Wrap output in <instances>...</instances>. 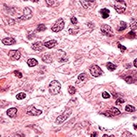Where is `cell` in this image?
Listing matches in <instances>:
<instances>
[{"label":"cell","mask_w":137,"mask_h":137,"mask_svg":"<svg viewBox=\"0 0 137 137\" xmlns=\"http://www.w3.org/2000/svg\"><path fill=\"white\" fill-rule=\"evenodd\" d=\"M61 89V84L57 81V80H54L52 81L49 86V91L51 94L53 95H56L59 93Z\"/></svg>","instance_id":"6da1fadb"},{"label":"cell","mask_w":137,"mask_h":137,"mask_svg":"<svg viewBox=\"0 0 137 137\" xmlns=\"http://www.w3.org/2000/svg\"><path fill=\"white\" fill-rule=\"evenodd\" d=\"M71 113H72L71 108H67V109L65 110V112H64L62 114L59 116L57 118L56 124H62L63 122H64L66 120H67V118H69L71 116Z\"/></svg>","instance_id":"7a4b0ae2"},{"label":"cell","mask_w":137,"mask_h":137,"mask_svg":"<svg viewBox=\"0 0 137 137\" xmlns=\"http://www.w3.org/2000/svg\"><path fill=\"white\" fill-rule=\"evenodd\" d=\"M115 4L114 8L118 14H122L125 12L126 8V4L124 2V0H114Z\"/></svg>","instance_id":"3957f363"},{"label":"cell","mask_w":137,"mask_h":137,"mask_svg":"<svg viewBox=\"0 0 137 137\" xmlns=\"http://www.w3.org/2000/svg\"><path fill=\"white\" fill-rule=\"evenodd\" d=\"M64 28V22L63 19H59L51 27V30L54 32H59Z\"/></svg>","instance_id":"277c9868"},{"label":"cell","mask_w":137,"mask_h":137,"mask_svg":"<svg viewBox=\"0 0 137 137\" xmlns=\"http://www.w3.org/2000/svg\"><path fill=\"white\" fill-rule=\"evenodd\" d=\"M89 70L90 72H91V74L94 77H100L103 74V71L102 70V69L98 65H96V64H94V65H92V67H90Z\"/></svg>","instance_id":"5b68a950"},{"label":"cell","mask_w":137,"mask_h":137,"mask_svg":"<svg viewBox=\"0 0 137 137\" xmlns=\"http://www.w3.org/2000/svg\"><path fill=\"white\" fill-rule=\"evenodd\" d=\"M101 31L104 35L108 36V37H112V36H114L112 27L109 25H107V24H103L101 27Z\"/></svg>","instance_id":"8992f818"},{"label":"cell","mask_w":137,"mask_h":137,"mask_svg":"<svg viewBox=\"0 0 137 137\" xmlns=\"http://www.w3.org/2000/svg\"><path fill=\"white\" fill-rule=\"evenodd\" d=\"M80 2L84 8L86 10L93 9L96 4L95 0H80Z\"/></svg>","instance_id":"52a82bcc"},{"label":"cell","mask_w":137,"mask_h":137,"mask_svg":"<svg viewBox=\"0 0 137 137\" xmlns=\"http://www.w3.org/2000/svg\"><path fill=\"white\" fill-rule=\"evenodd\" d=\"M42 114V111L40 109H37L34 106H31L28 108V110L26 111V114L29 115V116H38L39 115Z\"/></svg>","instance_id":"ba28073f"},{"label":"cell","mask_w":137,"mask_h":137,"mask_svg":"<svg viewBox=\"0 0 137 137\" xmlns=\"http://www.w3.org/2000/svg\"><path fill=\"white\" fill-rule=\"evenodd\" d=\"M24 14L21 17H19V20H22V21H25V20H28V19H30L32 17V10H30L28 7H25L24 9Z\"/></svg>","instance_id":"9c48e42d"},{"label":"cell","mask_w":137,"mask_h":137,"mask_svg":"<svg viewBox=\"0 0 137 137\" xmlns=\"http://www.w3.org/2000/svg\"><path fill=\"white\" fill-rule=\"evenodd\" d=\"M120 114H121V112H120V111L118 110V108H115V107H112L108 112H105L103 114L106 116H107V117H112L114 116H116V115Z\"/></svg>","instance_id":"30bf717a"},{"label":"cell","mask_w":137,"mask_h":137,"mask_svg":"<svg viewBox=\"0 0 137 137\" xmlns=\"http://www.w3.org/2000/svg\"><path fill=\"white\" fill-rule=\"evenodd\" d=\"M8 55L12 60H19L21 57V54L18 50H10Z\"/></svg>","instance_id":"8fae6325"},{"label":"cell","mask_w":137,"mask_h":137,"mask_svg":"<svg viewBox=\"0 0 137 137\" xmlns=\"http://www.w3.org/2000/svg\"><path fill=\"white\" fill-rule=\"evenodd\" d=\"M32 49H34V50L36 51H42L43 49H44V48H43V44H42V43L40 42L34 43V44L32 46Z\"/></svg>","instance_id":"7c38bea8"},{"label":"cell","mask_w":137,"mask_h":137,"mask_svg":"<svg viewBox=\"0 0 137 137\" xmlns=\"http://www.w3.org/2000/svg\"><path fill=\"white\" fill-rule=\"evenodd\" d=\"M16 113H17V108H9V109L6 111V114H7V116H8L9 117H10V118L15 117Z\"/></svg>","instance_id":"4fadbf2b"},{"label":"cell","mask_w":137,"mask_h":137,"mask_svg":"<svg viewBox=\"0 0 137 137\" xmlns=\"http://www.w3.org/2000/svg\"><path fill=\"white\" fill-rule=\"evenodd\" d=\"M42 60L43 61H44L47 64H51L53 62V59H52V57L51 55H50L49 54H46L44 55H43L42 57Z\"/></svg>","instance_id":"5bb4252c"},{"label":"cell","mask_w":137,"mask_h":137,"mask_svg":"<svg viewBox=\"0 0 137 137\" xmlns=\"http://www.w3.org/2000/svg\"><path fill=\"white\" fill-rule=\"evenodd\" d=\"M57 44V40H50V41H48V42H44V46L48 49H51V48H54L56 45Z\"/></svg>","instance_id":"9a60e30c"},{"label":"cell","mask_w":137,"mask_h":137,"mask_svg":"<svg viewBox=\"0 0 137 137\" xmlns=\"http://www.w3.org/2000/svg\"><path fill=\"white\" fill-rule=\"evenodd\" d=\"M2 43L4 45H13L16 42L13 38H10V37H6L2 39Z\"/></svg>","instance_id":"2e32d148"},{"label":"cell","mask_w":137,"mask_h":137,"mask_svg":"<svg viewBox=\"0 0 137 137\" xmlns=\"http://www.w3.org/2000/svg\"><path fill=\"white\" fill-rule=\"evenodd\" d=\"M100 14H101V15H102L103 19H106V18H108V16H109L110 12L107 9H102V10H100Z\"/></svg>","instance_id":"e0dca14e"},{"label":"cell","mask_w":137,"mask_h":137,"mask_svg":"<svg viewBox=\"0 0 137 137\" xmlns=\"http://www.w3.org/2000/svg\"><path fill=\"white\" fill-rule=\"evenodd\" d=\"M27 64H28V66L30 67H35L36 66L37 64H38V61L35 59H29L27 61Z\"/></svg>","instance_id":"ac0fdd59"},{"label":"cell","mask_w":137,"mask_h":137,"mask_svg":"<svg viewBox=\"0 0 137 137\" xmlns=\"http://www.w3.org/2000/svg\"><path fill=\"white\" fill-rule=\"evenodd\" d=\"M46 2L49 6H57L59 4V2L57 0H46Z\"/></svg>","instance_id":"d6986e66"},{"label":"cell","mask_w":137,"mask_h":137,"mask_svg":"<svg viewBox=\"0 0 137 137\" xmlns=\"http://www.w3.org/2000/svg\"><path fill=\"white\" fill-rule=\"evenodd\" d=\"M106 68H107L109 71H114L115 69H116V65L112 64L111 62H108V63H107V64H106Z\"/></svg>","instance_id":"ffe728a7"},{"label":"cell","mask_w":137,"mask_h":137,"mask_svg":"<svg viewBox=\"0 0 137 137\" xmlns=\"http://www.w3.org/2000/svg\"><path fill=\"white\" fill-rule=\"evenodd\" d=\"M126 27H127L126 23L124 22H123V21H121V22H120V26H118V31H123V30H124V29H126Z\"/></svg>","instance_id":"44dd1931"},{"label":"cell","mask_w":137,"mask_h":137,"mask_svg":"<svg viewBox=\"0 0 137 137\" xmlns=\"http://www.w3.org/2000/svg\"><path fill=\"white\" fill-rule=\"evenodd\" d=\"M125 110L128 112H134L136 111V108L134 106L131 105H126L125 107Z\"/></svg>","instance_id":"7402d4cb"},{"label":"cell","mask_w":137,"mask_h":137,"mask_svg":"<svg viewBox=\"0 0 137 137\" xmlns=\"http://www.w3.org/2000/svg\"><path fill=\"white\" fill-rule=\"evenodd\" d=\"M68 91H69V93L71 95H73L75 93H76V88L73 86H69V89H68Z\"/></svg>","instance_id":"603a6c76"},{"label":"cell","mask_w":137,"mask_h":137,"mask_svg":"<svg viewBox=\"0 0 137 137\" xmlns=\"http://www.w3.org/2000/svg\"><path fill=\"white\" fill-rule=\"evenodd\" d=\"M25 97H26V94L25 93H23V92L19 93V94H18L16 96V98L18 99V100H22V99H24Z\"/></svg>","instance_id":"cb8c5ba5"},{"label":"cell","mask_w":137,"mask_h":137,"mask_svg":"<svg viewBox=\"0 0 137 137\" xmlns=\"http://www.w3.org/2000/svg\"><path fill=\"white\" fill-rule=\"evenodd\" d=\"M46 26H45L44 24H39V25H38V26H37V28H36V31L37 32H43V31H44V30H46Z\"/></svg>","instance_id":"d4e9b609"},{"label":"cell","mask_w":137,"mask_h":137,"mask_svg":"<svg viewBox=\"0 0 137 137\" xmlns=\"http://www.w3.org/2000/svg\"><path fill=\"white\" fill-rule=\"evenodd\" d=\"M131 29L132 31H134L136 29V20L134 19V22L131 23Z\"/></svg>","instance_id":"484cf974"},{"label":"cell","mask_w":137,"mask_h":137,"mask_svg":"<svg viewBox=\"0 0 137 137\" xmlns=\"http://www.w3.org/2000/svg\"><path fill=\"white\" fill-rule=\"evenodd\" d=\"M86 76L85 74H81L79 75V77H78V79L79 80V81H83L84 80L86 79Z\"/></svg>","instance_id":"4316f807"},{"label":"cell","mask_w":137,"mask_h":137,"mask_svg":"<svg viewBox=\"0 0 137 137\" xmlns=\"http://www.w3.org/2000/svg\"><path fill=\"white\" fill-rule=\"evenodd\" d=\"M102 97L104 99H109L110 98V94L108 92H104L102 93Z\"/></svg>","instance_id":"83f0119b"},{"label":"cell","mask_w":137,"mask_h":137,"mask_svg":"<svg viewBox=\"0 0 137 137\" xmlns=\"http://www.w3.org/2000/svg\"><path fill=\"white\" fill-rule=\"evenodd\" d=\"M123 103H124V100L122 99V98H118V99L116 101V105H119V104H123Z\"/></svg>","instance_id":"f1b7e54d"},{"label":"cell","mask_w":137,"mask_h":137,"mask_svg":"<svg viewBox=\"0 0 137 137\" xmlns=\"http://www.w3.org/2000/svg\"><path fill=\"white\" fill-rule=\"evenodd\" d=\"M128 36H129V38L134 39V37L136 36V34L134 33V31H132V30H131V32H130L129 34H128Z\"/></svg>","instance_id":"f546056e"},{"label":"cell","mask_w":137,"mask_h":137,"mask_svg":"<svg viewBox=\"0 0 137 137\" xmlns=\"http://www.w3.org/2000/svg\"><path fill=\"white\" fill-rule=\"evenodd\" d=\"M126 81L127 82V83L129 84H131V83H133L134 82V79H133V78L131 77H128L126 78Z\"/></svg>","instance_id":"4dcf8cb0"},{"label":"cell","mask_w":137,"mask_h":137,"mask_svg":"<svg viewBox=\"0 0 137 137\" xmlns=\"http://www.w3.org/2000/svg\"><path fill=\"white\" fill-rule=\"evenodd\" d=\"M71 23H72L73 24H77V23H78V20H77V19L75 16H72V17L71 18Z\"/></svg>","instance_id":"1f68e13d"},{"label":"cell","mask_w":137,"mask_h":137,"mask_svg":"<svg viewBox=\"0 0 137 137\" xmlns=\"http://www.w3.org/2000/svg\"><path fill=\"white\" fill-rule=\"evenodd\" d=\"M14 73L15 74V75H16L17 77H19V78H22V74L21 73V72H19V71H15Z\"/></svg>","instance_id":"d6a6232c"},{"label":"cell","mask_w":137,"mask_h":137,"mask_svg":"<svg viewBox=\"0 0 137 137\" xmlns=\"http://www.w3.org/2000/svg\"><path fill=\"white\" fill-rule=\"evenodd\" d=\"M118 48L121 49L122 52H124V51H125V50L126 49V48L125 47H124L123 45H121V44H118Z\"/></svg>","instance_id":"836d02e7"},{"label":"cell","mask_w":137,"mask_h":137,"mask_svg":"<svg viewBox=\"0 0 137 137\" xmlns=\"http://www.w3.org/2000/svg\"><path fill=\"white\" fill-rule=\"evenodd\" d=\"M132 136V134H130L129 132H128V131H125L124 133L123 134V135H122V136Z\"/></svg>","instance_id":"e575fe53"},{"label":"cell","mask_w":137,"mask_h":137,"mask_svg":"<svg viewBox=\"0 0 137 137\" xmlns=\"http://www.w3.org/2000/svg\"><path fill=\"white\" fill-rule=\"evenodd\" d=\"M136 61H137V59H134V67H136V68H137Z\"/></svg>","instance_id":"d590c367"},{"label":"cell","mask_w":137,"mask_h":137,"mask_svg":"<svg viewBox=\"0 0 137 137\" xmlns=\"http://www.w3.org/2000/svg\"><path fill=\"white\" fill-rule=\"evenodd\" d=\"M98 136V134H97V132H94V134H92L91 135V136Z\"/></svg>","instance_id":"8d00e7d4"},{"label":"cell","mask_w":137,"mask_h":137,"mask_svg":"<svg viewBox=\"0 0 137 137\" xmlns=\"http://www.w3.org/2000/svg\"><path fill=\"white\" fill-rule=\"evenodd\" d=\"M30 1H32V2H39V0H30Z\"/></svg>","instance_id":"74e56055"},{"label":"cell","mask_w":137,"mask_h":137,"mask_svg":"<svg viewBox=\"0 0 137 137\" xmlns=\"http://www.w3.org/2000/svg\"><path fill=\"white\" fill-rule=\"evenodd\" d=\"M134 129H135V130H136V125L134 124Z\"/></svg>","instance_id":"f35d334b"}]
</instances>
